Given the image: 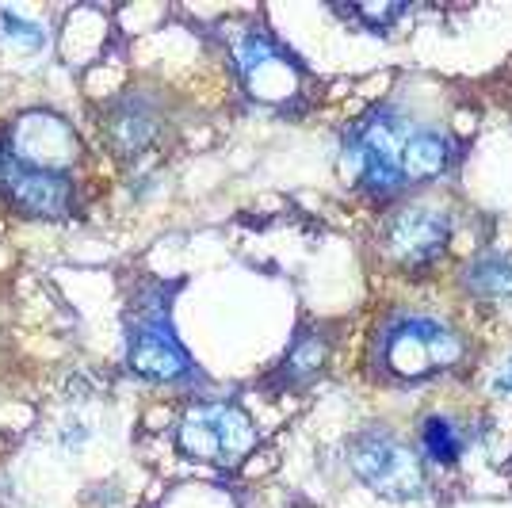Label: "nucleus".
<instances>
[{"label": "nucleus", "mask_w": 512, "mask_h": 508, "mask_svg": "<svg viewBox=\"0 0 512 508\" xmlns=\"http://www.w3.org/2000/svg\"><path fill=\"white\" fill-rule=\"evenodd\" d=\"M467 291L493 306H509L512 302V260L505 256H486L467 268Z\"/></svg>", "instance_id": "obj_13"}, {"label": "nucleus", "mask_w": 512, "mask_h": 508, "mask_svg": "<svg viewBox=\"0 0 512 508\" xmlns=\"http://www.w3.org/2000/svg\"><path fill=\"white\" fill-rule=\"evenodd\" d=\"M344 16H356L367 31H383V27H390L394 20H402L406 8H402V4H390V8H363V4H352V8H344Z\"/></svg>", "instance_id": "obj_16"}, {"label": "nucleus", "mask_w": 512, "mask_h": 508, "mask_svg": "<svg viewBox=\"0 0 512 508\" xmlns=\"http://www.w3.org/2000/svg\"><path fill=\"white\" fill-rule=\"evenodd\" d=\"M451 241V214L436 207H406L386 222L383 249L394 264H402L409 272L432 268Z\"/></svg>", "instance_id": "obj_9"}, {"label": "nucleus", "mask_w": 512, "mask_h": 508, "mask_svg": "<svg viewBox=\"0 0 512 508\" xmlns=\"http://www.w3.org/2000/svg\"><path fill=\"white\" fill-rule=\"evenodd\" d=\"M180 283L138 276L127 298V367L157 386H203V375L172 325V295Z\"/></svg>", "instance_id": "obj_1"}, {"label": "nucleus", "mask_w": 512, "mask_h": 508, "mask_svg": "<svg viewBox=\"0 0 512 508\" xmlns=\"http://www.w3.org/2000/svg\"><path fill=\"white\" fill-rule=\"evenodd\" d=\"M0 203L23 218H46V222L73 218L81 207L73 176L23 165L20 157L4 146V138H0Z\"/></svg>", "instance_id": "obj_6"}, {"label": "nucleus", "mask_w": 512, "mask_h": 508, "mask_svg": "<svg viewBox=\"0 0 512 508\" xmlns=\"http://www.w3.org/2000/svg\"><path fill=\"white\" fill-rule=\"evenodd\" d=\"M176 444L195 463L234 466L256 444V428L237 402H195L176 428Z\"/></svg>", "instance_id": "obj_5"}, {"label": "nucleus", "mask_w": 512, "mask_h": 508, "mask_svg": "<svg viewBox=\"0 0 512 508\" xmlns=\"http://www.w3.org/2000/svg\"><path fill=\"white\" fill-rule=\"evenodd\" d=\"M467 360V340L448 321L406 310L379 325L375 337V375L386 382H428L455 371Z\"/></svg>", "instance_id": "obj_2"}, {"label": "nucleus", "mask_w": 512, "mask_h": 508, "mask_svg": "<svg viewBox=\"0 0 512 508\" xmlns=\"http://www.w3.org/2000/svg\"><path fill=\"white\" fill-rule=\"evenodd\" d=\"M0 35H4L8 43L27 46V50H39V46L46 43L43 27H35V23L20 20V16H12V12H0Z\"/></svg>", "instance_id": "obj_15"}, {"label": "nucleus", "mask_w": 512, "mask_h": 508, "mask_svg": "<svg viewBox=\"0 0 512 508\" xmlns=\"http://www.w3.org/2000/svg\"><path fill=\"white\" fill-rule=\"evenodd\" d=\"M329 352H333V337L325 333V325H306V329L295 333L291 348H287L283 360L276 363L268 386L279 390V394H283V390H302V386H310V382L329 367Z\"/></svg>", "instance_id": "obj_11"}, {"label": "nucleus", "mask_w": 512, "mask_h": 508, "mask_svg": "<svg viewBox=\"0 0 512 508\" xmlns=\"http://www.w3.org/2000/svg\"><path fill=\"white\" fill-rule=\"evenodd\" d=\"M237 73L245 88L253 92L260 104H291L302 92V69L283 46L279 39H272L264 27H249L237 43Z\"/></svg>", "instance_id": "obj_7"}, {"label": "nucleus", "mask_w": 512, "mask_h": 508, "mask_svg": "<svg viewBox=\"0 0 512 508\" xmlns=\"http://www.w3.org/2000/svg\"><path fill=\"white\" fill-rule=\"evenodd\" d=\"M104 130L107 146L115 149V157H142L146 149L157 142L161 134V111L153 104L150 96H138V92H127L123 100L104 111Z\"/></svg>", "instance_id": "obj_10"}, {"label": "nucleus", "mask_w": 512, "mask_h": 508, "mask_svg": "<svg viewBox=\"0 0 512 508\" xmlns=\"http://www.w3.org/2000/svg\"><path fill=\"white\" fill-rule=\"evenodd\" d=\"M348 470L386 501H413L425 493L421 455L390 428H363L348 440Z\"/></svg>", "instance_id": "obj_4"}, {"label": "nucleus", "mask_w": 512, "mask_h": 508, "mask_svg": "<svg viewBox=\"0 0 512 508\" xmlns=\"http://www.w3.org/2000/svg\"><path fill=\"white\" fill-rule=\"evenodd\" d=\"M497 390H501V394H512V360L501 367V375H497Z\"/></svg>", "instance_id": "obj_17"}, {"label": "nucleus", "mask_w": 512, "mask_h": 508, "mask_svg": "<svg viewBox=\"0 0 512 508\" xmlns=\"http://www.w3.org/2000/svg\"><path fill=\"white\" fill-rule=\"evenodd\" d=\"M0 138L23 165L62 172V176H69V165L81 153V142H77L73 127L65 123L62 115H50V111H23L20 119H12L8 127L0 130Z\"/></svg>", "instance_id": "obj_8"}, {"label": "nucleus", "mask_w": 512, "mask_h": 508, "mask_svg": "<svg viewBox=\"0 0 512 508\" xmlns=\"http://www.w3.org/2000/svg\"><path fill=\"white\" fill-rule=\"evenodd\" d=\"M413 134V123L406 115L379 107L375 115L360 119L344 138V161L356 176L367 195L375 199H390L406 188L402 180V157H406V142Z\"/></svg>", "instance_id": "obj_3"}, {"label": "nucleus", "mask_w": 512, "mask_h": 508, "mask_svg": "<svg viewBox=\"0 0 512 508\" xmlns=\"http://www.w3.org/2000/svg\"><path fill=\"white\" fill-rule=\"evenodd\" d=\"M455 161V146H451L448 134L432 127H413L406 142V157H402V180L409 184H428V180H440Z\"/></svg>", "instance_id": "obj_12"}, {"label": "nucleus", "mask_w": 512, "mask_h": 508, "mask_svg": "<svg viewBox=\"0 0 512 508\" xmlns=\"http://www.w3.org/2000/svg\"><path fill=\"white\" fill-rule=\"evenodd\" d=\"M421 447H425V455L432 463H459V455H463V432H459V424L451 421V417H425L421 424Z\"/></svg>", "instance_id": "obj_14"}]
</instances>
